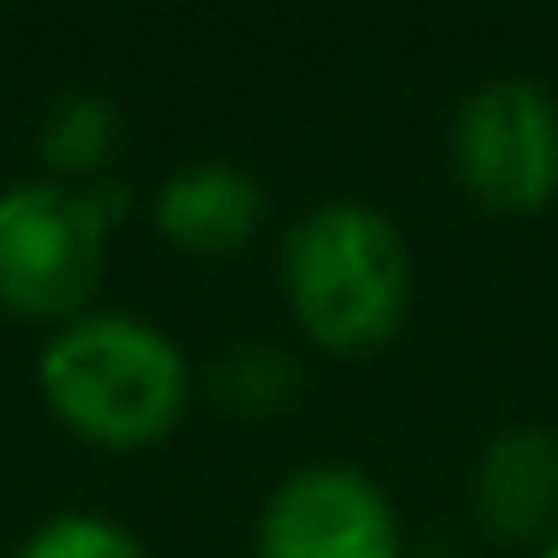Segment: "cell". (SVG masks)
<instances>
[{"mask_svg":"<svg viewBox=\"0 0 558 558\" xmlns=\"http://www.w3.org/2000/svg\"><path fill=\"white\" fill-rule=\"evenodd\" d=\"M258 558H402V522L373 474L306 462L270 493Z\"/></svg>","mask_w":558,"mask_h":558,"instance_id":"5","label":"cell"},{"mask_svg":"<svg viewBox=\"0 0 558 558\" xmlns=\"http://www.w3.org/2000/svg\"><path fill=\"white\" fill-rule=\"evenodd\" d=\"M541 558H558V534H553V541H546V553Z\"/></svg>","mask_w":558,"mask_h":558,"instance_id":"11","label":"cell"},{"mask_svg":"<svg viewBox=\"0 0 558 558\" xmlns=\"http://www.w3.org/2000/svg\"><path fill=\"white\" fill-rule=\"evenodd\" d=\"M19 558H145L138 534L114 517H97V510H61L49 517L25 546Z\"/></svg>","mask_w":558,"mask_h":558,"instance_id":"10","label":"cell"},{"mask_svg":"<svg viewBox=\"0 0 558 558\" xmlns=\"http://www.w3.org/2000/svg\"><path fill=\"white\" fill-rule=\"evenodd\" d=\"M126 114L109 90H61V97L43 109L37 126V157L49 169V181L66 186H97L109 174L114 150H121Z\"/></svg>","mask_w":558,"mask_h":558,"instance_id":"8","label":"cell"},{"mask_svg":"<svg viewBox=\"0 0 558 558\" xmlns=\"http://www.w3.org/2000/svg\"><path fill=\"white\" fill-rule=\"evenodd\" d=\"M49 414L97 450H150L181 426L193 366L162 325L138 313H85L37 354Z\"/></svg>","mask_w":558,"mask_h":558,"instance_id":"1","label":"cell"},{"mask_svg":"<svg viewBox=\"0 0 558 558\" xmlns=\"http://www.w3.org/2000/svg\"><path fill=\"white\" fill-rule=\"evenodd\" d=\"M301 361L282 342H234L217 366H210V402L234 421H277L301 402Z\"/></svg>","mask_w":558,"mask_h":558,"instance_id":"9","label":"cell"},{"mask_svg":"<svg viewBox=\"0 0 558 558\" xmlns=\"http://www.w3.org/2000/svg\"><path fill=\"white\" fill-rule=\"evenodd\" d=\"M157 234L174 253L193 258H234L258 241L270 217V193L258 174L234 169V162H186L157 186Z\"/></svg>","mask_w":558,"mask_h":558,"instance_id":"6","label":"cell"},{"mask_svg":"<svg viewBox=\"0 0 558 558\" xmlns=\"http://www.w3.org/2000/svg\"><path fill=\"white\" fill-rule=\"evenodd\" d=\"M450 169L474 205L534 217L558 198V102L534 78H486L450 121Z\"/></svg>","mask_w":558,"mask_h":558,"instance_id":"4","label":"cell"},{"mask_svg":"<svg viewBox=\"0 0 558 558\" xmlns=\"http://www.w3.org/2000/svg\"><path fill=\"white\" fill-rule=\"evenodd\" d=\"M126 217V186L19 181L0 193V306L25 325H73L109 265V234Z\"/></svg>","mask_w":558,"mask_h":558,"instance_id":"3","label":"cell"},{"mask_svg":"<svg viewBox=\"0 0 558 558\" xmlns=\"http://www.w3.org/2000/svg\"><path fill=\"white\" fill-rule=\"evenodd\" d=\"M289 313L325 354H373L409 325L414 253L373 205H318L282 241Z\"/></svg>","mask_w":558,"mask_h":558,"instance_id":"2","label":"cell"},{"mask_svg":"<svg viewBox=\"0 0 558 558\" xmlns=\"http://www.w3.org/2000/svg\"><path fill=\"white\" fill-rule=\"evenodd\" d=\"M469 505L493 541H553L558 534V433L546 426H505L474 457Z\"/></svg>","mask_w":558,"mask_h":558,"instance_id":"7","label":"cell"}]
</instances>
